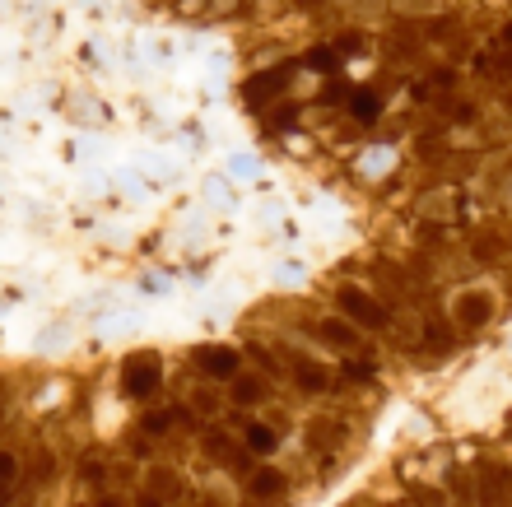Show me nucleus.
Here are the masks:
<instances>
[{
    "instance_id": "f257e3e1",
    "label": "nucleus",
    "mask_w": 512,
    "mask_h": 507,
    "mask_svg": "<svg viewBox=\"0 0 512 507\" xmlns=\"http://www.w3.org/2000/svg\"><path fill=\"white\" fill-rule=\"evenodd\" d=\"M443 312L452 317V326L461 331V340H471V335H485L489 326L503 317V303L489 284H461L457 294L447 298Z\"/></svg>"
},
{
    "instance_id": "f03ea898",
    "label": "nucleus",
    "mask_w": 512,
    "mask_h": 507,
    "mask_svg": "<svg viewBox=\"0 0 512 507\" xmlns=\"http://www.w3.org/2000/svg\"><path fill=\"white\" fill-rule=\"evenodd\" d=\"M331 307H336L345 321H354L364 335H387V326H391V312H387V303H382L368 284H336V294H331Z\"/></svg>"
},
{
    "instance_id": "7ed1b4c3",
    "label": "nucleus",
    "mask_w": 512,
    "mask_h": 507,
    "mask_svg": "<svg viewBox=\"0 0 512 507\" xmlns=\"http://www.w3.org/2000/svg\"><path fill=\"white\" fill-rule=\"evenodd\" d=\"M298 442H303L308 452H340L345 456L354 442H359V419L326 405V414H312L308 424L298 428Z\"/></svg>"
},
{
    "instance_id": "20e7f679",
    "label": "nucleus",
    "mask_w": 512,
    "mask_h": 507,
    "mask_svg": "<svg viewBox=\"0 0 512 507\" xmlns=\"http://www.w3.org/2000/svg\"><path fill=\"white\" fill-rule=\"evenodd\" d=\"M163 391V354L159 349H135V354H126L122 363V396L126 401H159Z\"/></svg>"
},
{
    "instance_id": "39448f33",
    "label": "nucleus",
    "mask_w": 512,
    "mask_h": 507,
    "mask_svg": "<svg viewBox=\"0 0 512 507\" xmlns=\"http://www.w3.org/2000/svg\"><path fill=\"white\" fill-rule=\"evenodd\" d=\"M294 475L284 466H266V456L261 461H252V466L238 475V494L247 498V503H284V498H294Z\"/></svg>"
},
{
    "instance_id": "423d86ee",
    "label": "nucleus",
    "mask_w": 512,
    "mask_h": 507,
    "mask_svg": "<svg viewBox=\"0 0 512 507\" xmlns=\"http://www.w3.org/2000/svg\"><path fill=\"white\" fill-rule=\"evenodd\" d=\"M289 70H294V61L256 66L252 75L238 84V94H243V107H247V112H261V107H270L275 98H284V89H289Z\"/></svg>"
},
{
    "instance_id": "0eeeda50",
    "label": "nucleus",
    "mask_w": 512,
    "mask_h": 507,
    "mask_svg": "<svg viewBox=\"0 0 512 507\" xmlns=\"http://www.w3.org/2000/svg\"><path fill=\"white\" fill-rule=\"evenodd\" d=\"M182 405H187L201 424H219L229 414V396H224V382H210V377H187V391H182Z\"/></svg>"
},
{
    "instance_id": "6e6552de",
    "label": "nucleus",
    "mask_w": 512,
    "mask_h": 507,
    "mask_svg": "<svg viewBox=\"0 0 512 507\" xmlns=\"http://www.w3.org/2000/svg\"><path fill=\"white\" fill-rule=\"evenodd\" d=\"M275 382H266V377L256 373H247V368H238V373L229 377V382H224V396H229V405L233 410H247V414H256V410H266L270 401H275Z\"/></svg>"
},
{
    "instance_id": "1a4fd4ad",
    "label": "nucleus",
    "mask_w": 512,
    "mask_h": 507,
    "mask_svg": "<svg viewBox=\"0 0 512 507\" xmlns=\"http://www.w3.org/2000/svg\"><path fill=\"white\" fill-rule=\"evenodd\" d=\"M243 368V349L233 345H196L191 349V373L210 377V382H229Z\"/></svg>"
},
{
    "instance_id": "9d476101",
    "label": "nucleus",
    "mask_w": 512,
    "mask_h": 507,
    "mask_svg": "<svg viewBox=\"0 0 512 507\" xmlns=\"http://www.w3.org/2000/svg\"><path fill=\"white\" fill-rule=\"evenodd\" d=\"M108 470H112V452L103 447H84L75 456V484H80L84 498H98L103 503V489H108Z\"/></svg>"
},
{
    "instance_id": "9b49d317",
    "label": "nucleus",
    "mask_w": 512,
    "mask_h": 507,
    "mask_svg": "<svg viewBox=\"0 0 512 507\" xmlns=\"http://www.w3.org/2000/svg\"><path fill=\"white\" fill-rule=\"evenodd\" d=\"M345 117L354 121V126H378L382 112H387V94H382L378 84H350V94H345Z\"/></svg>"
},
{
    "instance_id": "f8f14e48",
    "label": "nucleus",
    "mask_w": 512,
    "mask_h": 507,
    "mask_svg": "<svg viewBox=\"0 0 512 507\" xmlns=\"http://www.w3.org/2000/svg\"><path fill=\"white\" fill-rule=\"evenodd\" d=\"M471 470H475V494H480V503H508L512 475L499 456H494V461H480V466H471Z\"/></svg>"
},
{
    "instance_id": "ddd939ff",
    "label": "nucleus",
    "mask_w": 512,
    "mask_h": 507,
    "mask_svg": "<svg viewBox=\"0 0 512 507\" xmlns=\"http://www.w3.org/2000/svg\"><path fill=\"white\" fill-rule=\"evenodd\" d=\"M298 66L312 70V75H336V70H345V56L331 42H312L308 52H298Z\"/></svg>"
},
{
    "instance_id": "4468645a",
    "label": "nucleus",
    "mask_w": 512,
    "mask_h": 507,
    "mask_svg": "<svg viewBox=\"0 0 512 507\" xmlns=\"http://www.w3.org/2000/svg\"><path fill=\"white\" fill-rule=\"evenodd\" d=\"M443 494L452 503H480L475 494V470L471 466H443Z\"/></svg>"
},
{
    "instance_id": "2eb2a0df",
    "label": "nucleus",
    "mask_w": 512,
    "mask_h": 507,
    "mask_svg": "<svg viewBox=\"0 0 512 507\" xmlns=\"http://www.w3.org/2000/svg\"><path fill=\"white\" fill-rule=\"evenodd\" d=\"M19 470H24V447H14V442H0V503H10V498H14Z\"/></svg>"
},
{
    "instance_id": "dca6fc26",
    "label": "nucleus",
    "mask_w": 512,
    "mask_h": 507,
    "mask_svg": "<svg viewBox=\"0 0 512 507\" xmlns=\"http://www.w3.org/2000/svg\"><path fill=\"white\" fill-rule=\"evenodd\" d=\"M331 47H336V52L345 56V61H354L359 52H368V47H373V38L364 33V24H354V28H345L340 38H331Z\"/></svg>"
},
{
    "instance_id": "f3484780",
    "label": "nucleus",
    "mask_w": 512,
    "mask_h": 507,
    "mask_svg": "<svg viewBox=\"0 0 512 507\" xmlns=\"http://www.w3.org/2000/svg\"><path fill=\"white\" fill-rule=\"evenodd\" d=\"M247 0H205V19H233V14H243Z\"/></svg>"
},
{
    "instance_id": "a211bd4d",
    "label": "nucleus",
    "mask_w": 512,
    "mask_h": 507,
    "mask_svg": "<svg viewBox=\"0 0 512 507\" xmlns=\"http://www.w3.org/2000/svg\"><path fill=\"white\" fill-rule=\"evenodd\" d=\"M205 196H210L219 210H229V187H224V182H215V177H210V182H205Z\"/></svg>"
},
{
    "instance_id": "6ab92c4d",
    "label": "nucleus",
    "mask_w": 512,
    "mask_h": 507,
    "mask_svg": "<svg viewBox=\"0 0 512 507\" xmlns=\"http://www.w3.org/2000/svg\"><path fill=\"white\" fill-rule=\"evenodd\" d=\"M233 173H238V177H252L256 163H252V159H233Z\"/></svg>"
}]
</instances>
